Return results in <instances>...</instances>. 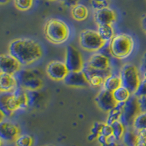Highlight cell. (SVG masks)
Masks as SVG:
<instances>
[{
    "instance_id": "cell-30",
    "label": "cell",
    "mask_w": 146,
    "mask_h": 146,
    "mask_svg": "<svg viewBox=\"0 0 146 146\" xmlns=\"http://www.w3.org/2000/svg\"><path fill=\"white\" fill-rule=\"evenodd\" d=\"M138 139L135 146H146V129L137 132Z\"/></svg>"
},
{
    "instance_id": "cell-33",
    "label": "cell",
    "mask_w": 146,
    "mask_h": 146,
    "mask_svg": "<svg viewBox=\"0 0 146 146\" xmlns=\"http://www.w3.org/2000/svg\"><path fill=\"white\" fill-rule=\"evenodd\" d=\"M139 98V97H138ZM139 106H140V110L141 112L146 113V96H143L139 98Z\"/></svg>"
},
{
    "instance_id": "cell-4",
    "label": "cell",
    "mask_w": 146,
    "mask_h": 146,
    "mask_svg": "<svg viewBox=\"0 0 146 146\" xmlns=\"http://www.w3.org/2000/svg\"><path fill=\"white\" fill-rule=\"evenodd\" d=\"M108 48L112 56L117 59H125L132 53L135 40L129 34H117L110 41Z\"/></svg>"
},
{
    "instance_id": "cell-35",
    "label": "cell",
    "mask_w": 146,
    "mask_h": 146,
    "mask_svg": "<svg viewBox=\"0 0 146 146\" xmlns=\"http://www.w3.org/2000/svg\"><path fill=\"white\" fill-rule=\"evenodd\" d=\"M62 1L64 5L70 7H73L74 5L79 3V2H80V0H62Z\"/></svg>"
},
{
    "instance_id": "cell-2",
    "label": "cell",
    "mask_w": 146,
    "mask_h": 146,
    "mask_svg": "<svg viewBox=\"0 0 146 146\" xmlns=\"http://www.w3.org/2000/svg\"><path fill=\"white\" fill-rule=\"evenodd\" d=\"M29 108L27 91L18 86L13 92H1L0 112L10 117L14 112Z\"/></svg>"
},
{
    "instance_id": "cell-5",
    "label": "cell",
    "mask_w": 146,
    "mask_h": 146,
    "mask_svg": "<svg viewBox=\"0 0 146 146\" xmlns=\"http://www.w3.org/2000/svg\"><path fill=\"white\" fill-rule=\"evenodd\" d=\"M15 77L18 86L26 91H40L43 86L41 74L37 70L21 69Z\"/></svg>"
},
{
    "instance_id": "cell-37",
    "label": "cell",
    "mask_w": 146,
    "mask_h": 146,
    "mask_svg": "<svg viewBox=\"0 0 146 146\" xmlns=\"http://www.w3.org/2000/svg\"><path fill=\"white\" fill-rule=\"evenodd\" d=\"M141 25H142V28H143V31H144V32L146 35V14L143 15V17L142 18Z\"/></svg>"
},
{
    "instance_id": "cell-6",
    "label": "cell",
    "mask_w": 146,
    "mask_h": 146,
    "mask_svg": "<svg viewBox=\"0 0 146 146\" xmlns=\"http://www.w3.org/2000/svg\"><path fill=\"white\" fill-rule=\"evenodd\" d=\"M122 86L129 90L131 94H135L141 83L142 77L139 70L131 64H126L120 72Z\"/></svg>"
},
{
    "instance_id": "cell-7",
    "label": "cell",
    "mask_w": 146,
    "mask_h": 146,
    "mask_svg": "<svg viewBox=\"0 0 146 146\" xmlns=\"http://www.w3.org/2000/svg\"><path fill=\"white\" fill-rule=\"evenodd\" d=\"M79 43L83 50L96 53L105 47L107 42L102 39L97 31L85 29L80 32Z\"/></svg>"
},
{
    "instance_id": "cell-13",
    "label": "cell",
    "mask_w": 146,
    "mask_h": 146,
    "mask_svg": "<svg viewBox=\"0 0 146 146\" xmlns=\"http://www.w3.org/2000/svg\"><path fill=\"white\" fill-rule=\"evenodd\" d=\"M20 135V129L15 123L10 121H2L0 123V137L2 141L15 142Z\"/></svg>"
},
{
    "instance_id": "cell-42",
    "label": "cell",
    "mask_w": 146,
    "mask_h": 146,
    "mask_svg": "<svg viewBox=\"0 0 146 146\" xmlns=\"http://www.w3.org/2000/svg\"><path fill=\"white\" fill-rule=\"evenodd\" d=\"M49 2H56V1H58V0H48Z\"/></svg>"
},
{
    "instance_id": "cell-32",
    "label": "cell",
    "mask_w": 146,
    "mask_h": 146,
    "mask_svg": "<svg viewBox=\"0 0 146 146\" xmlns=\"http://www.w3.org/2000/svg\"><path fill=\"white\" fill-rule=\"evenodd\" d=\"M100 135H104V136H105L108 138L111 137L113 135V129H112L111 125L105 123V124L103 125L102 128L101 134Z\"/></svg>"
},
{
    "instance_id": "cell-27",
    "label": "cell",
    "mask_w": 146,
    "mask_h": 146,
    "mask_svg": "<svg viewBox=\"0 0 146 146\" xmlns=\"http://www.w3.org/2000/svg\"><path fill=\"white\" fill-rule=\"evenodd\" d=\"M15 146H32L34 139L31 135L27 134L20 135L14 142Z\"/></svg>"
},
{
    "instance_id": "cell-31",
    "label": "cell",
    "mask_w": 146,
    "mask_h": 146,
    "mask_svg": "<svg viewBox=\"0 0 146 146\" xmlns=\"http://www.w3.org/2000/svg\"><path fill=\"white\" fill-rule=\"evenodd\" d=\"M135 96L137 97H143V96H146V83H144L141 80V83L139 84V87L137 89L136 92L135 93Z\"/></svg>"
},
{
    "instance_id": "cell-19",
    "label": "cell",
    "mask_w": 146,
    "mask_h": 146,
    "mask_svg": "<svg viewBox=\"0 0 146 146\" xmlns=\"http://www.w3.org/2000/svg\"><path fill=\"white\" fill-rule=\"evenodd\" d=\"M88 9L86 5L78 3L71 7V15L75 21H83L88 17Z\"/></svg>"
},
{
    "instance_id": "cell-28",
    "label": "cell",
    "mask_w": 146,
    "mask_h": 146,
    "mask_svg": "<svg viewBox=\"0 0 146 146\" xmlns=\"http://www.w3.org/2000/svg\"><path fill=\"white\" fill-rule=\"evenodd\" d=\"M15 8L21 11H27L32 8L34 0H13Z\"/></svg>"
},
{
    "instance_id": "cell-22",
    "label": "cell",
    "mask_w": 146,
    "mask_h": 146,
    "mask_svg": "<svg viewBox=\"0 0 146 146\" xmlns=\"http://www.w3.org/2000/svg\"><path fill=\"white\" fill-rule=\"evenodd\" d=\"M137 131L135 130L126 129L121 140L124 146H135L137 142Z\"/></svg>"
},
{
    "instance_id": "cell-36",
    "label": "cell",
    "mask_w": 146,
    "mask_h": 146,
    "mask_svg": "<svg viewBox=\"0 0 146 146\" xmlns=\"http://www.w3.org/2000/svg\"><path fill=\"white\" fill-rule=\"evenodd\" d=\"M97 140H98L99 143L100 145H106L108 144V139L105 136L102 135H100L97 137Z\"/></svg>"
},
{
    "instance_id": "cell-12",
    "label": "cell",
    "mask_w": 146,
    "mask_h": 146,
    "mask_svg": "<svg viewBox=\"0 0 146 146\" xmlns=\"http://www.w3.org/2000/svg\"><path fill=\"white\" fill-rule=\"evenodd\" d=\"M22 65L10 53L0 56V73L15 75L21 70Z\"/></svg>"
},
{
    "instance_id": "cell-11",
    "label": "cell",
    "mask_w": 146,
    "mask_h": 146,
    "mask_svg": "<svg viewBox=\"0 0 146 146\" xmlns=\"http://www.w3.org/2000/svg\"><path fill=\"white\" fill-rule=\"evenodd\" d=\"M95 102L96 105L102 111L105 113H109L113 108L116 107L117 102L113 97V92L107 91L105 89H102L100 93L96 95L95 98Z\"/></svg>"
},
{
    "instance_id": "cell-20",
    "label": "cell",
    "mask_w": 146,
    "mask_h": 146,
    "mask_svg": "<svg viewBox=\"0 0 146 146\" xmlns=\"http://www.w3.org/2000/svg\"><path fill=\"white\" fill-rule=\"evenodd\" d=\"M29 100V108H36L41 105L44 96L40 91H27Z\"/></svg>"
},
{
    "instance_id": "cell-14",
    "label": "cell",
    "mask_w": 146,
    "mask_h": 146,
    "mask_svg": "<svg viewBox=\"0 0 146 146\" xmlns=\"http://www.w3.org/2000/svg\"><path fill=\"white\" fill-rule=\"evenodd\" d=\"M94 19L98 26L112 25L116 21L117 15L114 10L108 7L95 10L94 13Z\"/></svg>"
},
{
    "instance_id": "cell-23",
    "label": "cell",
    "mask_w": 146,
    "mask_h": 146,
    "mask_svg": "<svg viewBox=\"0 0 146 146\" xmlns=\"http://www.w3.org/2000/svg\"><path fill=\"white\" fill-rule=\"evenodd\" d=\"M99 35L104 41L106 42H110L115 36V31L112 25H100L98 26L97 29Z\"/></svg>"
},
{
    "instance_id": "cell-18",
    "label": "cell",
    "mask_w": 146,
    "mask_h": 146,
    "mask_svg": "<svg viewBox=\"0 0 146 146\" xmlns=\"http://www.w3.org/2000/svg\"><path fill=\"white\" fill-rule=\"evenodd\" d=\"M121 86H122V80L120 75L111 73L105 79V81L102 85V88L110 92H113L115 90H116Z\"/></svg>"
},
{
    "instance_id": "cell-43",
    "label": "cell",
    "mask_w": 146,
    "mask_h": 146,
    "mask_svg": "<svg viewBox=\"0 0 146 146\" xmlns=\"http://www.w3.org/2000/svg\"><path fill=\"white\" fill-rule=\"evenodd\" d=\"M109 144V143H108ZM108 144H106V145H100V146H108Z\"/></svg>"
},
{
    "instance_id": "cell-17",
    "label": "cell",
    "mask_w": 146,
    "mask_h": 146,
    "mask_svg": "<svg viewBox=\"0 0 146 146\" xmlns=\"http://www.w3.org/2000/svg\"><path fill=\"white\" fill-rule=\"evenodd\" d=\"M18 87L15 75L0 73V91L1 92H13Z\"/></svg>"
},
{
    "instance_id": "cell-34",
    "label": "cell",
    "mask_w": 146,
    "mask_h": 146,
    "mask_svg": "<svg viewBox=\"0 0 146 146\" xmlns=\"http://www.w3.org/2000/svg\"><path fill=\"white\" fill-rule=\"evenodd\" d=\"M145 72H146V52L143 54L140 64V72L143 73Z\"/></svg>"
},
{
    "instance_id": "cell-26",
    "label": "cell",
    "mask_w": 146,
    "mask_h": 146,
    "mask_svg": "<svg viewBox=\"0 0 146 146\" xmlns=\"http://www.w3.org/2000/svg\"><path fill=\"white\" fill-rule=\"evenodd\" d=\"M132 127L135 131H143L146 129V113L141 112L135 118Z\"/></svg>"
},
{
    "instance_id": "cell-40",
    "label": "cell",
    "mask_w": 146,
    "mask_h": 146,
    "mask_svg": "<svg viewBox=\"0 0 146 146\" xmlns=\"http://www.w3.org/2000/svg\"><path fill=\"white\" fill-rule=\"evenodd\" d=\"M108 146H120V145L118 144L117 141H114L110 143L109 144H108Z\"/></svg>"
},
{
    "instance_id": "cell-39",
    "label": "cell",
    "mask_w": 146,
    "mask_h": 146,
    "mask_svg": "<svg viewBox=\"0 0 146 146\" xmlns=\"http://www.w3.org/2000/svg\"><path fill=\"white\" fill-rule=\"evenodd\" d=\"M142 81L146 83V72L142 73Z\"/></svg>"
},
{
    "instance_id": "cell-3",
    "label": "cell",
    "mask_w": 146,
    "mask_h": 146,
    "mask_svg": "<svg viewBox=\"0 0 146 146\" xmlns=\"http://www.w3.org/2000/svg\"><path fill=\"white\" fill-rule=\"evenodd\" d=\"M43 32L46 40L55 45L64 43L70 36V29L67 23L58 18H50L47 21Z\"/></svg>"
},
{
    "instance_id": "cell-10",
    "label": "cell",
    "mask_w": 146,
    "mask_h": 146,
    "mask_svg": "<svg viewBox=\"0 0 146 146\" xmlns=\"http://www.w3.org/2000/svg\"><path fill=\"white\" fill-rule=\"evenodd\" d=\"M70 71L64 62L61 61H51L46 66V73L48 76L55 81L64 80Z\"/></svg>"
},
{
    "instance_id": "cell-25",
    "label": "cell",
    "mask_w": 146,
    "mask_h": 146,
    "mask_svg": "<svg viewBox=\"0 0 146 146\" xmlns=\"http://www.w3.org/2000/svg\"><path fill=\"white\" fill-rule=\"evenodd\" d=\"M112 129H113V136L115 139L116 141L121 140L122 137L126 131V127L122 123L121 121H115L114 123L111 124Z\"/></svg>"
},
{
    "instance_id": "cell-24",
    "label": "cell",
    "mask_w": 146,
    "mask_h": 146,
    "mask_svg": "<svg viewBox=\"0 0 146 146\" xmlns=\"http://www.w3.org/2000/svg\"><path fill=\"white\" fill-rule=\"evenodd\" d=\"M123 105H124V103H118L116 107L108 113L106 123L111 125L115 121H120Z\"/></svg>"
},
{
    "instance_id": "cell-29",
    "label": "cell",
    "mask_w": 146,
    "mask_h": 146,
    "mask_svg": "<svg viewBox=\"0 0 146 146\" xmlns=\"http://www.w3.org/2000/svg\"><path fill=\"white\" fill-rule=\"evenodd\" d=\"M111 0H91V5L94 10L108 7Z\"/></svg>"
},
{
    "instance_id": "cell-15",
    "label": "cell",
    "mask_w": 146,
    "mask_h": 146,
    "mask_svg": "<svg viewBox=\"0 0 146 146\" xmlns=\"http://www.w3.org/2000/svg\"><path fill=\"white\" fill-rule=\"evenodd\" d=\"M63 81L67 86L74 88H85L90 86L88 78L83 71L70 72Z\"/></svg>"
},
{
    "instance_id": "cell-8",
    "label": "cell",
    "mask_w": 146,
    "mask_h": 146,
    "mask_svg": "<svg viewBox=\"0 0 146 146\" xmlns=\"http://www.w3.org/2000/svg\"><path fill=\"white\" fill-rule=\"evenodd\" d=\"M139 113H141V110L139 98L135 94H132L123 105L120 121L126 128L131 127L133 126L135 118Z\"/></svg>"
},
{
    "instance_id": "cell-21",
    "label": "cell",
    "mask_w": 146,
    "mask_h": 146,
    "mask_svg": "<svg viewBox=\"0 0 146 146\" xmlns=\"http://www.w3.org/2000/svg\"><path fill=\"white\" fill-rule=\"evenodd\" d=\"M113 95L115 101L118 103H125L131 97L132 94L129 91V90L127 89L123 86H121L113 91Z\"/></svg>"
},
{
    "instance_id": "cell-41",
    "label": "cell",
    "mask_w": 146,
    "mask_h": 146,
    "mask_svg": "<svg viewBox=\"0 0 146 146\" xmlns=\"http://www.w3.org/2000/svg\"><path fill=\"white\" fill-rule=\"evenodd\" d=\"M42 146H56L54 145H52V144H47V145H42Z\"/></svg>"
},
{
    "instance_id": "cell-38",
    "label": "cell",
    "mask_w": 146,
    "mask_h": 146,
    "mask_svg": "<svg viewBox=\"0 0 146 146\" xmlns=\"http://www.w3.org/2000/svg\"><path fill=\"white\" fill-rule=\"evenodd\" d=\"M10 1H11V0H0V4L2 5H7V4H8Z\"/></svg>"
},
{
    "instance_id": "cell-1",
    "label": "cell",
    "mask_w": 146,
    "mask_h": 146,
    "mask_svg": "<svg viewBox=\"0 0 146 146\" xmlns=\"http://www.w3.org/2000/svg\"><path fill=\"white\" fill-rule=\"evenodd\" d=\"M8 53L15 57L22 66H29L41 59L42 48L36 40L30 38H17L10 42Z\"/></svg>"
},
{
    "instance_id": "cell-16",
    "label": "cell",
    "mask_w": 146,
    "mask_h": 146,
    "mask_svg": "<svg viewBox=\"0 0 146 146\" xmlns=\"http://www.w3.org/2000/svg\"><path fill=\"white\" fill-rule=\"evenodd\" d=\"M86 64L94 70H107L110 69V61L109 57L102 53L96 52L92 54Z\"/></svg>"
},
{
    "instance_id": "cell-9",
    "label": "cell",
    "mask_w": 146,
    "mask_h": 146,
    "mask_svg": "<svg viewBox=\"0 0 146 146\" xmlns=\"http://www.w3.org/2000/svg\"><path fill=\"white\" fill-rule=\"evenodd\" d=\"M64 63L70 72L83 71L85 65L80 52L72 45L66 48Z\"/></svg>"
}]
</instances>
